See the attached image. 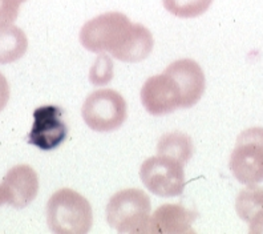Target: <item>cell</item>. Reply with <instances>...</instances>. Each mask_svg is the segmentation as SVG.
<instances>
[{"label": "cell", "mask_w": 263, "mask_h": 234, "mask_svg": "<svg viewBox=\"0 0 263 234\" xmlns=\"http://www.w3.org/2000/svg\"><path fill=\"white\" fill-rule=\"evenodd\" d=\"M84 48L95 53H110L125 63H138L153 49L152 32L142 24H133L121 12L101 13L88 20L80 31Z\"/></svg>", "instance_id": "6da1fadb"}, {"label": "cell", "mask_w": 263, "mask_h": 234, "mask_svg": "<svg viewBox=\"0 0 263 234\" xmlns=\"http://www.w3.org/2000/svg\"><path fill=\"white\" fill-rule=\"evenodd\" d=\"M47 222L53 233L87 234L93 224L89 201L73 189L55 192L47 204Z\"/></svg>", "instance_id": "7a4b0ae2"}, {"label": "cell", "mask_w": 263, "mask_h": 234, "mask_svg": "<svg viewBox=\"0 0 263 234\" xmlns=\"http://www.w3.org/2000/svg\"><path fill=\"white\" fill-rule=\"evenodd\" d=\"M151 209V199L141 189L120 190L106 204V221L119 233H146Z\"/></svg>", "instance_id": "3957f363"}, {"label": "cell", "mask_w": 263, "mask_h": 234, "mask_svg": "<svg viewBox=\"0 0 263 234\" xmlns=\"http://www.w3.org/2000/svg\"><path fill=\"white\" fill-rule=\"evenodd\" d=\"M231 173L245 185L263 181V128L255 127L238 136L229 163Z\"/></svg>", "instance_id": "277c9868"}, {"label": "cell", "mask_w": 263, "mask_h": 234, "mask_svg": "<svg viewBox=\"0 0 263 234\" xmlns=\"http://www.w3.org/2000/svg\"><path fill=\"white\" fill-rule=\"evenodd\" d=\"M81 115L92 131L113 132L121 128L125 122L128 105L117 91L99 89L85 99Z\"/></svg>", "instance_id": "5b68a950"}, {"label": "cell", "mask_w": 263, "mask_h": 234, "mask_svg": "<svg viewBox=\"0 0 263 234\" xmlns=\"http://www.w3.org/2000/svg\"><path fill=\"white\" fill-rule=\"evenodd\" d=\"M181 163L164 156H154L142 163L141 181L149 192L160 197L181 196L185 189V172Z\"/></svg>", "instance_id": "8992f818"}, {"label": "cell", "mask_w": 263, "mask_h": 234, "mask_svg": "<svg viewBox=\"0 0 263 234\" xmlns=\"http://www.w3.org/2000/svg\"><path fill=\"white\" fill-rule=\"evenodd\" d=\"M64 111L58 105H43L33 111V124L28 133V144L42 149L53 151L65 141L68 127L63 120Z\"/></svg>", "instance_id": "52a82bcc"}, {"label": "cell", "mask_w": 263, "mask_h": 234, "mask_svg": "<svg viewBox=\"0 0 263 234\" xmlns=\"http://www.w3.org/2000/svg\"><path fill=\"white\" fill-rule=\"evenodd\" d=\"M141 103L153 116H164L182 108V95L177 81L166 71L149 77L141 88Z\"/></svg>", "instance_id": "ba28073f"}, {"label": "cell", "mask_w": 263, "mask_h": 234, "mask_svg": "<svg viewBox=\"0 0 263 234\" xmlns=\"http://www.w3.org/2000/svg\"><path fill=\"white\" fill-rule=\"evenodd\" d=\"M177 81L182 95V108H192L205 92V75L202 68L192 59H181L165 69Z\"/></svg>", "instance_id": "9c48e42d"}, {"label": "cell", "mask_w": 263, "mask_h": 234, "mask_svg": "<svg viewBox=\"0 0 263 234\" xmlns=\"http://www.w3.org/2000/svg\"><path fill=\"white\" fill-rule=\"evenodd\" d=\"M3 188L7 204L15 209L28 206L36 199L39 192V178L33 168L29 165H16L11 168L3 178Z\"/></svg>", "instance_id": "30bf717a"}, {"label": "cell", "mask_w": 263, "mask_h": 234, "mask_svg": "<svg viewBox=\"0 0 263 234\" xmlns=\"http://www.w3.org/2000/svg\"><path fill=\"white\" fill-rule=\"evenodd\" d=\"M198 214L178 204H165L156 209L149 218L146 233L186 234L194 233L192 225Z\"/></svg>", "instance_id": "8fae6325"}, {"label": "cell", "mask_w": 263, "mask_h": 234, "mask_svg": "<svg viewBox=\"0 0 263 234\" xmlns=\"http://www.w3.org/2000/svg\"><path fill=\"white\" fill-rule=\"evenodd\" d=\"M194 153L193 140L182 132H170L165 133L158 140L157 154L164 157L172 158L182 165H186Z\"/></svg>", "instance_id": "7c38bea8"}, {"label": "cell", "mask_w": 263, "mask_h": 234, "mask_svg": "<svg viewBox=\"0 0 263 234\" xmlns=\"http://www.w3.org/2000/svg\"><path fill=\"white\" fill-rule=\"evenodd\" d=\"M28 48V39L16 26L0 27V64H10L24 56Z\"/></svg>", "instance_id": "4fadbf2b"}, {"label": "cell", "mask_w": 263, "mask_h": 234, "mask_svg": "<svg viewBox=\"0 0 263 234\" xmlns=\"http://www.w3.org/2000/svg\"><path fill=\"white\" fill-rule=\"evenodd\" d=\"M235 210L241 220L250 222L260 210H263V188L257 184L247 185L235 200Z\"/></svg>", "instance_id": "5bb4252c"}, {"label": "cell", "mask_w": 263, "mask_h": 234, "mask_svg": "<svg viewBox=\"0 0 263 234\" xmlns=\"http://www.w3.org/2000/svg\"><path fill=\"white\" fill-rule=\"evenodd\" d=\"M165 10L181 19L201 16L210 8L213 0H162Z\"/></svg>", "instance_id": "9a60e30c"}, {"label": "cell", "mask_w": 263, "mask_h": 234, "mask_svg": "<svg viewBox=\"0 0 263 234\" xmlns=\"http://www.w3.org/2000/svg\"><path fill=\"white\" fill-rule=\"evenodd\" d=\"M113 79V63L105 53H100L89 71V80L93 85H106Z\"/></svg>", "instance_id": "2e32d148"}, {"label": "cell", "mask_w": 263, "mask_h": 234, "mask_svg": "<svg viewBox=\"0 0 263 234\" xmlns=\"http://www.w3.org/2000/svg\"><path fill=\"white\" fill-rule=\"evenodd\" d=\"M24 2L27 0H0V27L11 26L17 19Z\"/></svg>", "instance_id": "e0dca14e"}, {"label": "cell", "mask_w": 263, "mask_h": 234, "mask_svg": "<svg viewBox=\"0 0 263 234\" xmlns=\"http://www.w3.org/2000/svg\"><path fill=\"white\" fill-rule=\"evenodd\" d=\"M10 85H8V81H7L6 76H4L2 72H0V112L6 108V105L8 104V100H10Z\"/></svg>", "instance_id": "ac0fdd59"}, {"label": "cell", "mask_w": 263, "mask_h": 234, "mask_svg": "<svg viewBox=\"0 0 263 234\" xmlns=\"http://www.w3.org/2000/svg\"><path fill=\"white\" fill-rule=\"evenodd\" d=\"M250 233L251 234H260L263 233V210H260L250 222Z\"/></svg>", "instance_id": "d6986e66"}, {"label": "cell", "mask_w": 263, "mask_h": 234, "mask_svg": "<svg viewBox=\"0 0 263 234\" xmlns=\"http://www.w3.org/2000/svg\"><path fill=\"white\" fill-rule=\"evenodd\" d=\"M3 204H7V196H6V192H4L3 185L0 184V206L3 205Z\"/></svg>", "instance_id": "ffe728a7"}]
</instances>
